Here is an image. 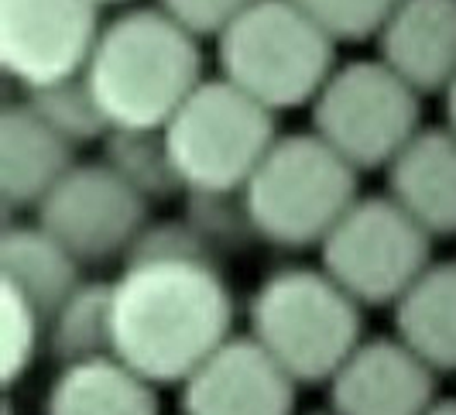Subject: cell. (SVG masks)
I'll return each instance as SVG.
<instances>
[{"mask_svg":"<svg viewBox=\"0 0 456 415\" xmlns=\"http://www.w3.org/2000/svg\"><path fill=\"white\" fill-rule=\"evenodd\" d=\"M395 337L436 374H456V261H433L391 305Z\"/></svg>","mask_w":456,"mask_h":415,"instance_id":"2e32d148","label":"cell"},{"mask_svg":"<svg viewBox=\"0 0 456 415\" xmlns=\"http://www.w3.org/2000/svg\"><path fill=\"white\" fill-rule=\"evenodd\" d=\"M426 415H456V398H436Z\"/></svg>","mask_w":456,"mask_h":415,"instance_id":"4316f807","label":"cell"},{"mask_svg":"<svg viewBox=\"0 0 456 415\" xmlns=\"http://www.w3.org/2000/svg\"><path fill=\"white\" fill-rule=\"evenodd\" d=\"M86 83L110 127H165L203 83L200 38L165 11H127L100 28Z\"/></svg>","mask_w":456,"mask_h":415,"instance_id":"7a4b0ae2","label":"cell"},{"mask_svg":"<svg viewBox=\"0 0 456 415\" xmlns=\"http://www.w3.org/2000/svg\"><path fill=\"white\" fill-rule=\"evenodd\" d=\"M185 213L183 220L196 231L209 254L220 261L224 254L244 251L257 240L254 224L244 207V192H183Z\"/></svg>","mask_w":456,"mask_h":415,"instance_id":"7402d4cb","label":"cell"},{"mask_svg":"<svg viewBox=\"0 0 456 415\" xmlns=\"http://www.w3.org/2000/svg\"><path fill=\"white\" fill-rule=\"evenodd\" d=\"M296 378L265 346L230 337L179 385L183 415H296Z\"/></svg>","mask_w":456,"mask_h":415,"instance_id":"8fae6325","label":"cell"},{"mask_svg":"<svg viewBox=\"0 0 456 415\" xmlns=\"http://www.w3.org/2000/svg\"><path fill=\"white\" fill-rule=\"evenodd\" d=\"M72 144L55 134L28 103L0 114V203L7 216L35 213L55 183L72 168Z\"/></svg>","mask_w":456,"mask_h":415,"instance_id":"5bb4252c","label":"cell"},{"mask_svg":"<svg viewBox=\"0 0 456 415\" xmlns=\"http://www.w3.org/2000/svg\"><path fill=\"white\" fill-rule=\"evenodd\" d=\"M251 4L254 0H159V11H165L196 38H216Z\"/></svg>","mask_w":456,"mask_h":415,"instance_id":"d4e9b609","label":"cell"},{"mask_svg":"<svg viewBox=\"0 0 456 415\" xmlns=\"http://www.w3.org/2000/svg\"><path fill=\"white\" fill-rule=\"evenodd\" d=\"M4 292V385L14 388L45 346V313L11 285Z\"/></svg>","mask_w":456,"mask_h":415,"instance_id":"603a6c76","label":"cell"},{"mask_svg":"<svg viewBox=\"0 0 456 415\" xmlns=\"http://www.w3.org/2000/svg\"><path fill=\"white\" fill-rule=\"evenodd\" d=\"M24 103L35 110V114L45 120L55 134L76 148V144H86V141H103L110 124L100 110L96 96H93L86 76H69L62 83H52L42 90L24 93Z\"/></svg>","mask_w":456,"mask_h":415,"instance_id":"44dd1931","label":"cell"},{"mask_svg":"<svg viewBox=\"0 0 456 415\" xmlns=\"http://www.w3.org/2000/svg\"><path fill=\"white\" fill-rule=\"evenodd\" d=\"M148 199L103 162L72 165L35 209V220L83 268L127 257L148 224Z\"/></svg>","mask_w":456,"mask_h":415,"instance_id":"9c48e42d","label":"cell"},{"mask_svg":"<svg viewBox=\"0 0 456 415\" xmlns=\"http://www.w3.org/2000/svg\"><path fill=\"white\" fill-rule=\"evenodd\" d=\"M433 264V237L385 196H361L322 237L320 268L361 305H395Z\"/></svg>","mask_w":456,"mask_h":415,"instance_id":"ba28073f","label":"cell"},{"mask_svg":"<svg viewBox=\"0 0 456 415\" xmlns=\"http://www.w3.org/2000/svg\"><path fill=\"white\" fill-rule=\"evenodd\" d=\"M93 0H0V66L21 93L86 72L100 38Z\"/></svg>","mask_w":456,"mask_h":415,"instance_id":"30bf717a","label":"cell"},{"mask_svg":"<svg viewBox=\"0 0 456 415\" xmlns=\"http://www.w3.org/2000/svg\"><path fill=\"white\" fill-rule=\"evenodd\" d=\"M96 7H103V4H124V0H93Z\"/></svg>","mask_w":456,"mask_h":415,"instance_id":"83f0119b","label":"cell"},{"mask_svg":"<svg viewBox=\"0 0 456 415\" xmlns=\"http://www.w3.org/2000/svg\"><path fill=\"white\" fill-rule=\"evenodd\" d=\"M436 374L395 333L361 340L330 385L337 415H426L436 402Z\"/></svg>","mask_w":456,"mask_h":415,"instance_id":"7c38bea8","label":"cell"},{"mask_svg":"<svg viewBox=\"0 0 456 415\" xmlns=\"http://www.w3.org/2000/svg\"><path fill=\"white\" fill-rule=\"evenodd\" d=\"M292 4L340 45V42L374 38L398 0H292Z\"/></svg>","mask_w":456,"mask_h":415,"instance_id":"cb8c5ba5","label":"cell"},{"mask_svg":"<svg viewBox=\"0 0 456 415\" xmlns=\"http://www.w3.org/2000/svg\"><path fill=\"white\" fill-rule=\"evenodd\" d=\"M357 175L361 172L313 131L278 134L240 189L257 240L281 251L320 248L337 220L361 199Z\"/></svg>","mask_w":456,"mask_h":415,"instance_id":"5b68a950","label":"cell"},{"mask_svg":"<svg viewBox=\"0 0 456 415\" xmlns=\"http://www.w3.org/2000/svg\"><path fill=\"white\" fill-rule=\"evenodd\" d=\"M220 76L272 114L309 107L337 69V42L292 0H254L216 35Z\"/></svg>","mask_w":456,"mask_h":415,"instance_id":"277c9868","label":"cell"},{"mask_svg":"<svg viewBox=\"0 0 456 415\" xmlns=\"http://www.w3.org/2000/svg\"><path fill=\"white\" fill-rule=\"evenodd\" d=\"M313 415H337V412H313Z\"/></svg>","mask_w":456,"mask_h":415,"instance_id":"f1b7e54d","label":"cell"},{"mask_svg":"<svg viewBox=\"0 0 456 415\" xmlns=\"http://www.w3.org/2000/svg\"><path fill=\"white\" fill-rule=\"evenodd\" d=\"M309 114L313 134L357 172L388 168L391 159L422 131L419 93L381 59L337 66L309 103Z\"/></svg>","mask_w":456,"mask_h":415,"instance_id":"52a82bcc","label":"cell"},{"mask_svg":"<svg viewBox=\"0 0 456 415\" xmlns=\"http://www.w3.org/2000/svg\"><path fill=\"white\" fill-rule=\"evenodd\" d=\"M100 162L114 168L124 183L134 189L137 196H144L148 203L172 199L185 192L183 179L175 172V162L168 155L165 131H137V127H110L103 138V159Z\"/></svg>","mask_w":456,"mask_h":415,"instance_id":"ffe728a7","label":"cell"},{"mask_svg":"<svg viewBox=\"0 0 456 415\" xmlns=\"http://www.w3.org/2000/svg\"><path fill=\"white\" fill-rule=\"evenodd\" d=\"M83 281V264L38 224H7L0 237V285H11L31 299L45 320L52 309Z\"/></svg>","mask_w":456,"mask_h":415,"instance_id":"ac0fdd59","label":"cell"},{"mask_svg":"<svg viewBox=\"0 0 456 415\" xmlns=\"http://www.w3.org/2000/svg\"><path fill=\"white\" fill-rule=\"evenodd\" d=\"M114 357L151 385H183L233 337V296L220 261L203 254L124 257L110 281Z\"/></svg>","mask_w":456,"mask_h":415,"instance_id":"6da1fadb","label":"cell"},{"mask_svg":"<svg viewBox=\"0 0 456 415\" xmlns=\"http://www.w3.org/2000/svg\"><path fill=\"white\" fill-rule=\"evenodd\" d=\"M364 305L322 268H278L248 305V333L296 385H322L364 340Z\"/></svg>","mask_w":456,"mask_h":415,"instance_id":"3957f363","label":"cell"},{"mask_svg":"<svg viewBox=\"0 0 456 415\" xmlns=\"http://www.w3.org/2000/svg\"><path fill=\"white\" fill-rule=\"evenodd\" d=\"M378 59L419 96L456 76V0H398L374 35Z\"/></svg>","mask_w":456,"mask_h":415,"instance_id":"4fadbf2b","label":"cell"},{"mask_svg":"<svg viewBox=\"0 0 456 415\" xmlns=\"http://www.w3.org/2000/svg\"><path fill=\"white\" fill-rule=\"evenodd\" d=\"M388 196L429 237H456V138L446 127H422L391 159Z\"/></svg>","mask_w":456,"mask_h":415,"instance_id":"9a60e30c","label":"cell"},{"mask_svg":"<svg viewBox=\"0 0 456 415\" xmlns=\"http://www.w3.org/2000/svg\"><path fill=\"white\" fill-rule=\"evenodd\" d=\"M48 357L66 368L96 357H114L110 281H79L45 320Z\"/></svg>","mask_w":456,"mask_h":415,"instance_id":"d6986e66","label":"cell"},{"mask_svg":"<svg viewBox=\"0 0 456 415\" xmlns=\"http://www.w3.org/2000/svg\"><path fill=\"white\" fill-rule=\"evenodd\" d=\"M185 192H237L268 155L274 114L224 76L203 79L161 127Z\"/></svg>","mask_w":456,"mask_h":415,"instance_id":"8992f818","label":"cell"},{"mask_svg":"<svg viewBox=\"0 0 456 415\" xmlns=\"http://www.w3.org/2000/svg\"><path fill=\"white\" fill-rule=\"evenodd\" d=\"M439 100H443V127L456 138V76L443 86Z\"/></svg>","mask_w":456,"mask_h":415,"instance_id":"484cf974","label":"cell"},{"mask_svg":"<svg viewBox=\"0 0 456 415\" xmlns=\"http://www.w3.org/2000/svg\"><path fill=\"white\" fill-rule=\"evenodd\" d=\"M155 388L120 357L66 364L48 385L45 415H159Z\"/></svg>","mask_w":456,"mask_h":415,"instance_id":"e0dca14e","label":"cell"}]
</instances>
